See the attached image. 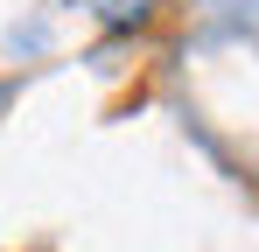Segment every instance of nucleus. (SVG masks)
I'll return each instance as SVG.
<instances>
[{"instance_id": "nucleus-1", "label": "nucleus", "mask_w": 259, "mask_h": 252, "mask_svg": "<svg viewBox=\"0 0 259 252\" xmlns=\"http://www.w3.org/2000/svg\"><path fill=\"white\" fill-rule=\"evenodd\" d=\"M98 7H105V21H119V28L147 21V0H98Z\"/></svg>"}]
</instances>
